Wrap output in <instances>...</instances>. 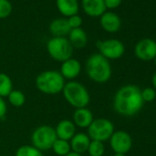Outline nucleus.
Returning a JSON list of instances; mask_svg holds the SVG:
<instances>
[{
	"label": "nucleus",
	"instance_id": "obj_25",
	"mask_svg": "<svg viewBox=\"0 0 156 156\" xmlns=\"http://www.w3.org/2000/svg\"><path fill=\"white\" fill-rule=\"evenodd\" d=\"M12 10L13 7L9 0H0V20L9 17Z\"/></svg>",
	"mask_w": 156,
	"mask_h": 156
},
{
	"label": "nucleus",
	"instance_id": "obj_23",
	"mask_svg": "<svg viewBox=\"0 0 156 156\" xmlns=\"http://www.w3.org/2000/svg\"><path fill=\"white\" fill-rule=\"evenodd\" d=\"M15 156H43L42 151L32 145H22L16 151Z\"/></svg>",
	"mask_w": 156,
	"mask_h": 156
},
{
	"label": "nucleus",
	"instance_id": "obj_14",
	"mask_svg": "<svg viewBox=\"0 0 156 156\" xmlns=\"http://www.w3.org/2000/svg\"><path fill=\"white\" fill-rule=\"evenodd\" d=\"M82 8L84 12L92 18L101 17L107 9L104 0H82Z\"/></svg>",
	"mask_w": 156,
	"mask_h": 156
},
{
	"label": "nucleus",
	"instance_id": "obj_33",
	"mask_svg": "<svg viewBox=\"0 0 156 156\" xmlns=\"http://www.w3.org/2000/svg\"><path fill=\"white\" fill-rule=\"evenodd\" d=\"M153 60H154V63H155V66H156V57H155V58H154Z\"/></svg>",
	"mask_w": 156,
	"mask_h": 156
},
{
	"label": "nucleus",
	"instance_id": "obj_6",
	"mask_svg": "<svg viewBox=\"0 0 156 156\" xmlns=\"http://www.w3.org/2000/svg\"><path fill=\"white\" fill-rule=\"evenodd\" d=\"M56 140L55 129L50 125H41L31 134V145L41 151L51 150Z\"/></svg>",
	"mask_w": 156,
	"mask_h": 156
},
{
	"label": "nucleus",
	"instance_id": "obj_26",
	"mask_svg": "<svg viewBox=\"0 0 156 156\" xmlns=\"http://www.w3.org/2000/svg\"><path fill=\"white\" fill-rule=\"evenodd\" d=\"M143 102H152L156 98V91L152 87H146L141 91Z\"/></svg>",
	"mask_w": 156,
	"mask_h": 156
},
{
	"label": "nucleus",
	"instance_id": "obj_16",
	"mask_svg": "<svg viewBox=\"0 0 156 156\" xmlns=\"http://www.w3.org/2000/svg\"><path fill=\"white\" fill-rule=\"evenodd\" d=\"M75 125L72 120L69 119H62L61 120L56 128H55V132L57 139L63 140H70L75 134Z\"/></svg>",
	"mask_w": 156,
	"mask_h": 156
},
{
	"label": "nucleus",
	"instance_id": "obj_19",
	"mask_svg": "<svg viewBox=\"0 0 156 156\" xmlns=\"http://www.w3.org/2000/svg\"><path fill=\"white\" fill-rule=\"evenodd\" d=\"M49 30L53 37H66L68 36L71 28L69 27L67 19L58 18L50 23Z\"/></svg>",
	"mask_w": 156,
	"mask_h": 156
},
{
	"label": "nucleus",
	"instance_id": "obj_9",
	"mask_svg": "<svg viewBox=\"0 0 156 156\" xmlns=\"http://www.w3.org/2000/svg\"><path fill=\"white\" fill-rule=\"evenodd\" d=\"M108 140L110 147L115 153L126 154L132 147L131 136L125 130L114 131Z\"/></svg>",
	"mask_w": 156,
	"mask_h": 156
},
{
	"label": "nucleus",
	"instance_id": "obj_24",
	"mask_svg": "<svg viewBox=\"0 0 156 156\" xmlns=\"http://www.w3.org/2000/svg\"><path fill=\"white\" fill-rule=\"evenodd\" d=\"M87 152L90 156H103L105 153V145L104 142L98 140H91Z\"/></svg>",
	"mask_w": 156,
	"mask_h": 156
},
{
	"label": "nucleus",
	"instance_id": "obj_31",
	"mask_svg": "<svg viewBox=\"0 0 156 156\" xmlns=\"http://www.w3.org/2000/svg\"><path fill=\"white\" fill-rule=\"evenodd\" d=\"M65 156H82V154H79V153H76V152H74V151H70L67 155H65Z\"/></svg>",
	"mask_w": 156,
	"mask_h": 156
},
{
	"label": "nucleus",
	"instance_id": "obj_17",
	"mask_svg": "<svg viewBox=\"0 0 156 156\" xmlns=\"http://www.w3.org/2000/svg\"><path fill=\"white\" fill-rule=\"evenodd\" d=\"M56 7L58 11L66 19L77 15L79 11L78 0H56Z\"/></svg>",
	"mask_w": 156,
	"mask_h": 156
},
{
	"label": "nucleus",
	"instance_id": "obj_5",
	"mask_svg": "<svg viewBox=\"0 0 156 156\" xmlns=\"http://www.w3.org/2000/svg\"><path fill=\"white\" fill-rule=\"evenodd\" d=\"M50 57L59 62L72 58L73 48L66 37H52L46 45Z\"/></svg>",
	"mask_w": 156,
	"mask_h": 156
},
{
	"label": "nucleus",
	"instance_id": "obj_28",
	"mask_svg": "<svg viewBox=\"0 0 156 156\" xmlns=\"http://www.w3.org/2000/svg\"><path fill=\"white\" fill-rule=\"evenodd\" d=\"M104 3L106 9H115L120 6V4L122 3V0H104Z\"/></svg>",
	"mask_w": 156,
	"mask_h": 156
},
{
	"label": "nucleus",
	"instance_id": "obj_12",
	"mask_svg": "<svg viewBox=\"0 0 156 156\" xmlns=\"http://www.w3.org/2000/svg\"><path fill=\"white\" fill-rule=\"evenodd\" d=\"M99 22L102 29L109 33L119 31L121 27V20L114 12H105L100 17Z\"/></svg>",
	"mask_w": 156,
	"mask_h": 156
},
{
	"label": "nucleus",
	"instance_id": "obj_10",
	"mask_svg": "<svg viewBox=\"0 0 156 156\" xmlns=\"http://www.w3.org/2000/svg\"><path fill=\"white\" fill-rule=\"evenodd\" d=\"M135 56L144 62H149L156 57V41L146 38L139 41L134 48Z\"/></svg>",
	"mask_w": 156,
	"mask_h": 156
},
{
	"label": "nucleus",
	"instance_id": "obj_30",
	"mask_svg": "<svg viewBox=\"0 0 156 156\" xmlns=\"http://www.w3.org/2000/svg\"><path fill=\"white\" fill-rule=\"evenodd\" d=\"M151 83H152L153 88H154V89H156V73H154V74L152 75V78H151Z\"/></svg>",
	"mask_w": 156,
	"mask_h": 156
},
{
	"label": "nucleus",
	"instance_id": "obj_8",
	"mask_svg": "<svg viewBox=\"0 0 156 156\" xmlns=\"http://www.w3.org/2000/svg\"><path fill=\"white\" fill-rule=\"evenodd\" d=\"M97 48L102 56L109 60H117L123 56L125 52L124 44L117 39H108L105 41H98Z\"/></svg>",
	"mask_w": 156,
	"mask_h": 156
},
{
	"label": "nucleus",
	"instance_id": "obj_21",
	"mask_svg": "<svg viewBox=\"0 0 156 156\" xmlns=\"http://www.w3.org/2000/svg\"><path fill=\"white\" fill-rule=\"evenodd\" d=\"M9 104L15 108H20L22 107L26 102V97L25 94L18 89H13L10 94L8 96Z\"/></svg>",
	"mask_w": 156,
	"mask_h": 156
},
{
	"label": "nucleus",
	"instance_id": "obj_22",
	"mask_svg": "<svg viewBox=\"0 0 156 156\" xmlns=\"http://www.w3.org/2000/svg\"><path fill=\"white\" fill-rule=\"evenodd\" d=\"M51 149H52L53 152L58 156H65L71 151L70 142L67 140H60V139H57L54 141Z\"/></svg>",
	"mask_w": 156,
	"mask_h": 156
},
{
	"label": "nucleus",
	"instance_id": "obj_2",
	"mask_svg": "<svg viewBox=\"0 0 156 156\" xmlns=\"http://www.w3.org/2000/svg\"><path fill=\"white\" fill-rule=\"evenodd\" d=\"M86 72L89 79L98 84L107 83L112 74L109 61L100 53H94L87 58L86 62Z\"/></svg>",
	"mask_w": 156,
	"mask_h": 156
},
{
	"label": "nucleus",
	"instance_id": "obj_4",
	"mask_svg": "<svg viewBox=\"0 0 156 156\" xmlns=\"http://www.w3.org/2000/svg\"><path fill=\"white\" fill-rule=\"evenodd\" d=\"M62 93L67 103L75 109L87 108L89 105V92L87 88L79 82L69 81L65 83Z\"/></svg>",
	"mask_w": 156,
	"mask_h": 156
},
{
	"label": "nucleus",
	"instance_id": "obj_1",
	"mask_svg": "<svg viewBox=\"0 0 156 156\" xmlns=\"http://www.w3.org/2000/svg\"><path fill=\"white\" fill-rule=\"evenodd\" d=\"M143 103L141 90L135 85H127L120 87L115 94L113 108L118 114L131 117L140 111Z\"/></svg>",
	"mask_w": 156,
	"mask_h": 156
},
{
	"label": "nucleus",
	"instance_id": "obj_20",
	"mask_svg": "<svg viewBox=\"0 0 156 156\" xmlns=\"http://www.w3.org/2000/svg\"><path fill=\"white\" fill-rule=\"evenodd\" d=\"M13 90V83L11 78L5 73H0V97L8 98Z\"/></svg>",
	"mask_w": 156,
	"mask_h": 156
},
{
	"label": "nucleus",
	"instance_id": "obj_18",
	"mask_svg": "<svg viewBox=\"0 0 156 156\" xmlns=\"http://www.w3.org/2000/svg\"><path fill=\"white\" fill-rule=\"evenodd\" d=\"M67 39L70 41L73 48L75 49H82L86 47L88 41L87 34L82 28L71 30Z\"/></svg>",
	"mask_w": 156,
	"mask_h": 156
},
{
	"label": "nucleus",
	"instance_id": "obj_15",
	"mask_svg": "<svg viewBox=\"0 0 156 156\" xmlns=\"http://www.w3.org/2000/svg\"><path fill=\"white\" fill-rule=\"evenodd\" d=\"M90 141L91 140L87 133H83V132L75 133L74 136L70 140L71 151L76 153L82 154L87 151Z\"/></svg>",
	"mask_w": 156,
	"mask_h": 156
},
{
	"label": "nucleus",
	"instance_id": "obj_3",
	"mask_svg": "<svg viewBox=\"0 0 156 156\" xmlns=\"http://www.w3.org/2000/svg\"><path fill=\"white\" fill-rule=\"evenodd\" d=\"M37 89L45 95H57L62 92L65 79L56 70H47L40 73L35 80Z\"/></svg>",
	"mask_w": 156,
	"mask_h": 156
},
{
	"label": "nucleus",
	"instance_id": "obj_13",
	"mask_svg": "<svg viewBox=\"0 0 156 156\" xmlns=\"http://www.w3.org/2000/svg\"><path fill=\"white\" fill-rule=\"evenodd\" d=\"M94 120V115L87 108H76L73 114V122L75 126L87 129Z\"/></svg>",
	"mask_w": 156,
	"mask_h": 156
},
{
	"label": "nucleus",
	"instance_id": "obj_11",
	"mask_svg": "<svg viewBox=\"0 0 156 156\" xmlns=\"http://www.w3.org/2000/svg\"><path fill=\"white\" fill-rule=\"evenodd\" d=\"M81 70H82L81 62L77 59L70 58L62 62L61 69L59 72L61 73L64 79L73 81L74 78H76L80 74Z\"/></svg>",
	"mask_w": 156,
	"mask_h": 156
},
{
	"label": "nucleus",
	"instance_id": "obj_32",
	"mask_svg": "<svg viewBox=\"0 0 156 156\" xmlns=\"http://www.w3.org/2000/svg\"><path fill=\"white\" fill-rule=\"evenodd\" d=\"M113 156H126L125 154H121V153H115Z\"/></svg>",
	"mask_w": 156,
	"mask_h": 156
},
{
	"label": "nucleus",
	"instance_id": "obj_29",
	"mask_svg": "<svg viewBox=\"0 0 156 156\" xmlns=\"http://www.w3.org/2000/svg\"><path fill=\"white\" fill-rule=\"evenodd\" d=\"M8 111V106L3 98L0 97V119H3Z\"/></svg>",
	"mask_w": 156,
	"mask_h": 156
},
{
	"label": "nucleus",
	"instance_id": "obj_27",
	"mask_svg": "<svg viewBox=\"0 0 156 156\" xmlns=\"http://www.w3.org/2000/svg\"><path fill=\"white\" fill-rule=\"evenodd\" d=\"M67 22H68L71 30L78 29V28H81V26L83 24V20L79 15L77 14V15H73V16L67 18Z\"/></svg>",
	"mask_w": 156,
	"mask_h": 156
},
{
	"label": "nucleus",
	"instance_id": "obj_7",
	"mask_svg": "<svg viewBox=\"0 0 156 156\" xmlns=\"http://www.w3.org/2000/svg\"><path fill=\"white\" fill-rule=\"evenodd\" d=\"M115 131L113 123L105 118H98L93 120L87 128V135L91 140L105 142L108 140Z\"/></svg>",
	"mask_w": 156,
	"mask_h": 156
}]
</instances>
